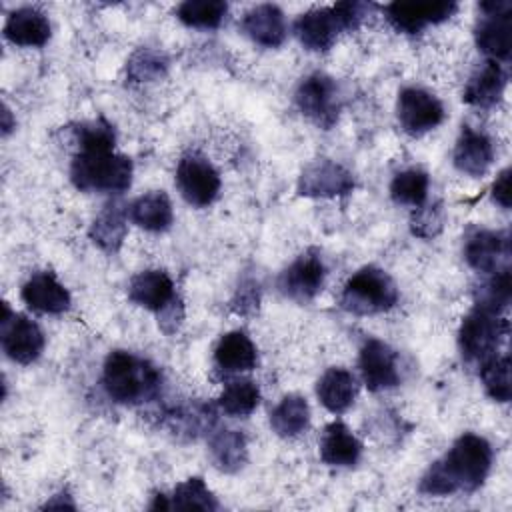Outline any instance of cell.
Listing matches in <instances>:
<instances>
[{
	"label": "cell",
	"mask_w": 512,
	"mask_h": 512,
	"mask_svg": "<svg viewBox=\"0 0 512 512\" xmlns=\"http://www.w3.org/2000/svg\"><path fill=\"white\" fill-rule=\"evenodd\" d=\"M396 114L404 132L420 136L444 120V106L434 94L422 88H404L398 94Z\"/></svg>",
	"instance_id": "cell-9"
},
{
	"label": "cell",
	"mask_w": 512,
	"mask_h": 512,
	"mask_svg": "<svg viewBox=\"0 0 512 512\" xmlns=\"http://www.w3.org/2000/svg\"><path fill=\"white\" fill-rule=\"evenodd\" d=\"M506 74L496 60H486L468 80L462 100L476 108H492L502 100Z\"/></svg>",
	"instance_id": "cell-21"
},
{
	"label": "cell",
	"mask_w": 512,
	"mask_h": 512,
	"mask_svg": "<svg viewBox=\"0 0 512 512\" xmlns=\"http://www.w3.org/2000/svg\"><path fill=\"white\" fill-rule=\"evenodd\" d=\"M360 372L370 392H380L398 384L396 352L382 340L370 338L360 350Z\"/></svg>",
	"instance_id": "cell-14"
},
{
	"label": "cell",
	"mask_w": 512,
	"mask_h": 512,
	"mask_svg": "<svg viewBox=\"0 0 512 512\" xmlns=\"http://www.w3.org/2000/svg\"><path fill=\"white\" fill-rule=\"evenodd\" d=\"M4 36L16 46L38 48L50 38V22L44 12L24 6L10 12L4 24Z\"/></svg>",
	"instance_id": "cell-22"
},
{
	"label": "cell",
	"mask_w": 512,
	"mask_h": 512,
	"mask_svg": "<svg viewBox=\"0 0 512 512\" xmlns=\"http://www.w3.org/2000/svg\"><path fill=\"white\" fill-rule=\"evenodd\" d=\"M390 196L396 204L422 206L428 196V174L418 168L398 172L390 182Z\"/></svg>",
	"instance_id": "cell-32"
},
{
	"label": "cell",
	"mask_w": 512,
	"mask_h": 512,
	"mask_svg": "<svg viewBox=\"0 0 512 512\" xmlns=\"http://www.w3.org/2000/svg\"><path fill=\"white\" fill-rule=\"evenodd\" d=\"M152 510H168V508H180V510H216L218 502L212 496V492L206 488L204 480L200 476H192L184 482H180L170 496L156 494L154 502L150 504Z\"/></svg>",
	"instance_id": "cell-25"
},
{
	"label": "cell",
	"mask_w": 512,
	"mask_h": 512,
	"mask_svg": "<svg viewBox=\"0 0 512 512\" xmlns=\"http://www.w3.org/2000/svg\"><path fill=\"white\" fill-rule=\"evenodd\" d=\"M182 318H184V310H182L180 300L176 298V300L170 302L164 310L158 312V326H160L166 334H172V332H176L178 326L182 324Z\"/></svg>",
	"instance_id": "cell-38"
},
{
	"label": "cell",
	"mask_w": 512,
	"mask_h": 512,
	"mask_svg": "<svg viewBox=\"0 0 512 512\" xmlns=\"http://www.w3.org/2000/svg\"><path fill=\"white\" fill-rule=\"evenodd\" d=\"M128 298L134 304L158 314L176 300L174 282L164 270H144L130 280Z\"/></svg>",
	"instance_id": "cell-20"
},
{
	"label": "cell",
	"mask_w": 512,
	"mask_h": 512,
	"mask_svg": "<svg viewBox=\"0 0 512 512\" xmlns=\"http://www.w3.org/2000/svg\"><path fill=\"white\" fill-rule=\"evenodd\" d=\"M242 30L256 44L278 48L286 40L284 12L276 4H258L244 14Z\"/></svg>",
	"instance_id": "cell-19"
},
{
	"label": "cell",
	"mask_w": 512,
	"mask_h": 512,
	"mask_svg": "<svg viewBox=\"0 0 512 512\" xmlns=\"http://www.w3.org/2000/svg\"><path fill=\"white\" fill-rule=\"evenodd\" d=\"M492 466V448L486 438L466 432L436 460L420 480V492L448 496L458 490H476L484 484Z\"/></svg>",
	"instance_id": "cell-2"
},
{
	"label": "cell",
	"mask_w": 512,
	"mask_h": 512,
	"mask_svg": "<svg viewBox=\"0 0 512 512\" xmlns=\"http://www.w3.org/2000/svg\"><path fill=\"white\" fill-rule=\"evenodd\" d=\"M228 12L220 0H186L178 6V20L190 28H216Z\"/></svg>",
	"instance_id": "cell-31"
},
{
	"label": "cell",
	"mask_w": 512,
	"mask_h": 512,
	"mask_svg": "<svg viewBox=\"0 0 512 512\" xmlns=\"http://www.w3.org/2000/svg\"><path fill=\"white\" fill-rule=\"evenodd\" d=\"M126 216L138 228L148 232H164L172 224V204L164 192H148L138 196L128 208Z\"/></svg>",
	"instance_id": "cell-24"
},
{
	"label": "cell",
	"mask_w": 512,
	"mask_h": 512,
	"mask_svg": "<svg viewBox=\"0 0 512 512\" xmlns=\"http://www.w3.org/2000/svg\"><path fill=\"white\" fill-rule=\"evenodd\" d=\"M354 178L338 162L316 160L308 164L298 178V194L310 198H334L352 192Z\"/></svg>",
	"instance_id": "cell-12"
},
{
	"label": "cell",
	"mask_w": 512,
	"mask_h": 512,
	"mask_svg": "<svg viewBox=\"0 0 512 512\" xmlns=\"http://www.w3.org/2000/svg\"><path fill=\"white\" fill-rule=\"evenodd\" d=\"M324 264L318 254L306 252L298 256L278 278V288L284 296L296 302L312 300L324 284Z\"/></svg>",
	"instance_id": "cell-13"
},
{
	"label": "cell",
	"mask_w": 512,
	"mask_h": 512,
	"mask_svg": "<svg viewBox=\"0 0 512 512\" xmlns=\"http://www.w3.org/2000/svg\"><path fill=\"white\" fill-rule=\"evenodd\" d=\"M176 186L188 204L208 206L220 192V176L206 158L188 154L178 162Z\"/></svg>",
	"instance_id": "cell-8"
},
{
	"label": "cell",
	"mask_w": 512,
	"mask_h": 512,
	"mask_svg": "<svg viewBox=\"0 0 512 512\" xmlns=\"http://www.w3.org/2000/svg\"><path fill=\"white\" fill-rule=\"evenodd\" d=\"M316 394L326 410L340 414L356 398V378L346 368H328L316 384Z\"/></svg>",
	"instance_id": "cell-26"
},
{
	"label": "cell",
	"mask_w": 512,
	"mask_h": 512,
	"mask_svg": "<svg viewBox=\"0 0 512 512\" xmlns=\"http://www.w3.org/2000/svg\"><path fill=\"white\" fill-rule=\"evenodd\" d=\"M492 198L502 208H510V198H512V192H510V168H504L496 176V180L492 184Z\"/></svg>",
	"instance_id": "cell-39"
},
{
	"label": "cell",
	"mask_w": 512,
	"mask_h": 512,
	"mask_svg": "<svg viewBox=\"0 0 512 512\" xmlns=\"http://www.w3.org/2000/svg\"><path fill=\"white\" fill-rule=\"evenodd\" d=\"M494 160V146L484 132L470 126H462V132L454 146V166L472 176H484Z\"/></svg>",
	"instance_id": "cell-17"
},
{
	"label": "cell",
	"mask_w": 512,
	"mask_h": 512,
	"mask_svg": "<svg viewBox=\"0 0 512 512\" xmlns=\"http://www.w3.org/2000/svg\"><path fill=\"white\" fill-rule=\"evenodd\" d=\"M344 30L338 12L334 6L330 8H312L294 24V32L300 44L312 52H326L336 42L338 34Z\"/></svg>",
	"instance_id": "cell-15"
},
{
	"label": "cell",
	"mask_w": 512,
	"mask_h": 512,
	"mask_svg": "<svg viewBox=\"0 0 512 512\" xmlns=\"http://www.w3.org/2000/svg\"><path fill=\"white\" fill-rule=\"evenodd\" d=\"M484 16L474 28L476 46L492 60H508L512 48V4L508 0L480 2Z\"/></svg>",
	"instance_id": "cell-6"
},
{
	"label": "cell",
	"mask_w": 512,
	"mask_h": 512,
	"mask_svg": "<svg viewBox=\"0 0 512 512\" xmlns=\"http://www.w3.org/2000/svg\"><path fill=\"white\" fill-rule=\"evenodd\" d=\"M464 258L478 272L494 274L504 270L500 268V264L508 262L510 258L508 234L494 230H476L466 240Z\"/></svg>",
	"instance_id": "cell-16"
},
{
	"label": "cell",
	"mask_w": 512,
	"mask_h": 512,
	"mask_svg": "<svg viewBox=\"0 0 512 512\" xmlns=\"http://www.w3.org/2000/svg\"><path fill=\"white\" fill-rule=\"evenodd\" d=\"M508 334V320L500 312L476 306L466 314L458 330V346L468 362H484L496 354L498 346Z\"/></svg>",
	"instance_id": "cell-5"
},
{
	"label": "cell",
	"mask_w": 512,
	"mask_h": 512,
	"mask_svg": "<svg viewBox=\"0 0 512 512\" xmlns=\"http://www.w3.org/2000/svg\"><path fill=\"white\" fill-rule=\"evenodd\" d=\"M168 70V58L164 52L142 46L138 48L128 64H126V78L130 82H152L166 74Z\"/></svg>",
	"instance_id": "cell-34"
},
{
	"label": "cell",
	"mask_w": 512,
	"mask_h": 512,
	"mask_svg": "<svg viewBox=\"0 0 512 512\" xmlns=\"http://www.w3.org/2000/svg\"><path fill=\"white\" fill-rule=\"evenodd\" d=\"M444 226V210L442 204L436 202L432 206H418L412 220H410V228L412 234L420 236V238H432L436 236Z\"/></svg>",
	"instance_id": "cell-37"
},
{
	"label": "cell",
	"mask_w": 512,
	"mask_h": 512,
	"mask_svg": "<svg viewBox=\"0 0 512 512\" xmlns=\"http://www.w3.org/2000/svg\"><path fill=\"white\" fill-rule=\"evenodd\" d=\"M162 376L148 360L126 350H114L106 356L102 384L106 394L118 404H140L160 392Z\"/></svg>",
	"instance_id": "cell-3"
},
{
	"label": "cell",
	"mask_w": 512,
	"mask_h": 512,
	"mask_svg": "<svg viewBox=\"0 0 512 512\" xmlns=\"http://www.w3.org/2000/svg\"><path fill=\"white\" fill-rule=\"evenodd\" d=\"M2 118H4V120H2V132H4V134H8V132L14 128V122L10 120V110H8V108H4Z\"/></svg>",
	"instance_id": "cell-41"
},
{
	"label": "cell",
	"mask_w": 512,
	"mask_h": 512,
	"mask_svg": "<svg viewBox=\"0 0 512 512\" xmlns=\"http://www.w3.org/2000/svg\"><path fill=\"white\" fill-rule=\"evenodd\" d=\"M458 4L448 0H422V2H392L384 8L388 22L404 34H418L428 24H438L448 20L456 12Z\"/></svg>",
	"instance_id": "cell-11"
},
{
	"label": "cell",
	"mask_w": 512,
	"mask_h": 512,
	"mask_svg": "<svg viewBox=\"0 0 512 512\" xmlns=\"http://www.w3.org/2000/svg\"><path fill=\"white\" fill-rule=\"evenodd\" d=\"M398 302L394 280L376 266H364L344 284L340 304L352 314H378L390 310Z\"/></svg>",
	"instance_id": "cell-4"
},
{
	"label": "cell",
	"mask_w": 512,
	"mask_h": 512,
	"mask_svg": "<svg viewBox=\"0 0 512 512\" xmlns=\"http://www.w3.org/2000/svg\"><path fill=\"white\" fill-rule=\"evenodd\" d=\"M296 106L318 128L330 130L340 114L336 82L322 72L310 74L296 90Z\"/></svg>",
	"instance_id": "cell-7"
},
{
	"label": "cell",
	"mask_w": 512,
	"mask_h": 512,
	"mask_svg": "<svg viewBox=\"0 0 512 512\" xmlns=\"http://www.w3.org/2000/svg\"><path fill=\"white\" fill-rule=\"evenodd\" d=\"M362 454V444L342 422H330L320 440V458L328 466H354Z\"/></svg>",
	"instance_id": "cell-23"
},
{
	"label": "cell",
	"mask_w": 512,
	"mask_h": 512,
	"mask_svg": "<svg viewBox=\"0 0 512 512\" xmlns=\"http://www.w3.org/2000/svg\"><path fill=\"white\" fill-rule=\"evenodd\" d=\"M2 308H4L2 350L6 352V356L10 360H14L18 364L34 362L42 354L44 344H46L40 326L22 314H14L10 320L8 304H4Z\"/></svg>",
	"instance_id": "cell-10"
},
{
	"label": "cell",
	"mask_w": 512,
	"mask_h": 512,
	"mask_svg": "<svg viewBox=\"0 0 512 512\" xmlns=\"http://www.w3.org/2000/svg\"><path fill=\"white\" fill-rule=\"evenodd\" d=\"M214 360L224 372H246L256 366V346L242 330H232L218 340Z\"/></svg>",
	"instance_id": "cell-27"
},
{
	"label": "cell",
	"mask_w": 512,
	"mask_h": 512,
	"mask_svg": "<svg viewBox=\"0 0 512 512\" xmlns=\"http://www.w3.org/2000/svg\"><path fill=\"white\" fill-rule=\"evenodd\" d=\"M22 300L28 308L42 314H62L70 308V292L52 272H38L22 286Z\"/></svg>",
	"instance_id": "cell-18"
},
{
	"label": "cell",
	"mask_w": 512,
	"mask_h": 512,
	"mask_svg": "<svg viewBox=\"0 0 512 512\" xmlns=\"http://www.w3.org/2000/svg\"><path fill=\"white\" fill-rule=\"evenodd\" d=\"M210 456L222 472H236L246 464V438L238 430H220L210 438Z\"/></svg>",
	"instance_id": "cell-29"
},
{
	"label": "cell",
	"mask_w": 512,
	"mask_h": 512,
	"mask_svg": "<svg viewBox=\"0 0 512 512\" xmlns=\"http://www.w3.org/2000/svg\"><path fill=\"white\" fill-rule=\"evenodd\" d=\"M480 378L484 384L486 394L496 402H508L512 396L510 384V358L504 356H490L480 364Z\"/></svg>",
	"instance_id": "cell-33"
},
{
	"label": "cell",
	"mask_w": 512,
	"mask_h": 512,
	"mask_svg": "<svg viewBox=\"0 0 512 512\" xmlns=\"http://www.w3.org/2000/svg\"><path fill=\"white\" fill-rule=\"evenodd\" d=\"M310 420V408L304 396L288 394L270 414V426L280 438H294L302 434Z\"/></svg>",
	"instance_id": "cell-28"
},
{
	"label": "cell",
	"mask_w": 512,
	"mask_h": 512,
	"mask_svg": "<svg viewBox=\"0 0 512 512\" xmlns=\"http://www.w3.org/2000/svg\"><path fill=\"white\" fill-rule=\"evenodd\" d=\"M510 294H512V288H510V270L504 268L500 272H494L492 280H488L480 292V298H478V304L486 306V308H492L496 312H502L508 304H510Z\"/></svg>",
	"instance_id": "cell-36"
},
{
	"label": "cell",
	"mask_w": 512,
	"mask_h": 512,
	"mask_svg": "<svg viewBox=\"0 0 512 512\" xmlns=\"http://www.w3.org/2000/svg\"><path fill=\"white\" fill-rule=\"evenodd\" d=\"M258 288V286H256ZM254 288V284L250 282L248 286H242L238 290V296L234 300V306L238 312H246V308H254L258 306V290Z\"/></svg>",
	"instance_id": "cell-40"
},
{
	"label": "cell",
	"mask_w": 512,
	"mask_h": 512,
	"mask_svg": "<svg viewBox=\"0 0 512 512\" xmlns=\"http://www.w3.org/2000/svg\"><path fill=\"white\" fill-rule=\"evenodd\" d=\"M260 402V390L252 380L230 382L218 398V406L230 416H248Z\"/></svg>",
	"instance_id": "cell-35"
},
{
	"label": "cell",
	"mask_w": 512,
	"mask_h": 512,
	"mask_svg": "<svg viewBox=\"0 0 512 512\" xmlns=\"http://www.w3.org/2000/svg\"><path fill=\"white\" fill-rule=\"evenodd\" d=\"M126 232H128V226H126L124 214L116 206H106L92 222L88 234L92 242L102 250L118 252L126 238Z\"/></svg>",
	"instance_id": "cell-30"
},
{
	"label": "cell",
	"mask_w": 512,
	"mask_h": 512,
	"mask_svg": "<svg viewBox=\"0 0 512 512\" xmlns=\"http://www.w3.org/2000/svg\"><path fill=\"white\" fill-rule=\"evenodd\" d=\"M80 150L70 166V180L84 192L120 194L130 188L132 162L114 152V128L106 120L82 124L78 128Z\"/></svg>",
	"instance_id": "cell-1"
}]
</instances>
